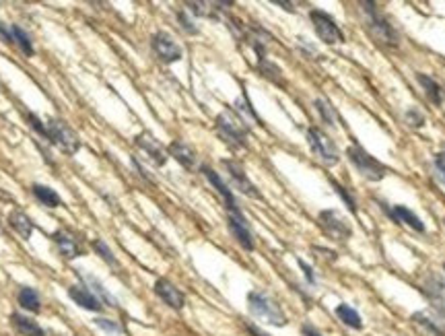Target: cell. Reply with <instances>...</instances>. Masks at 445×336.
I'll use <instances>...</instances> for the list:
<instances>
[{
    "label": "cell",
    "mask_w": 445,
    "mask_h": 336,
    "mask_svg": "<svg viewBox=\"0 0 445 336\" xmlns=\"http://www.w3.org/2000/svg\"><path fill=\"white\" fill-rule=\"evenodd\" d=\"M319 227L324 229V233L332 240H338V242H346L351 235H353V229L351 225L336 212V210H321L319 212Z\"/></svg>",
    "instance_id": "9"
},
{
    "label": "cell",
    "mask_w": 445,
    "mask_h": 336,
    "mask_svg": "<svg viewBox=\"0 0 445 336\" xmlns=\"http://www.w3.org/2000/svg\"><path fill=\"white\" fill-rule=\"evenodd\" d=\"M0 37L6 42V44H15L12 42V33H10V27H6L4 23H0Z\"/></svg>",
    "instance_id": "40"
},
{
    "label": "cell",
    "mask_w": 445,
    "mask_h": 336,
    "mask_svg": "<svg viewBox=\"0 0 445 336\" xmlns=\"http://www.w3.org/2000/svg\"><path fill=\"white\" fill-rule=\"evenodd\" d=\"M68 297L78 305V308H83V310H87V312H101L103 310V303L91 293V289L89 287H85V285H72V287H68Z\"/></svg>",
    "instance_id": "16"
},
{
    "label": "cell",
    "mask_w": 445,
    "mask_h": 336,
    "mask_svg": "<svg viewBox=\"0 0 445 336\" xmlns=\"http://www.w3.org/2000/svg\"><path fill=\"white\" fill-rule=\"evenodd\" d=\"M10 33H12V42L21 48V52L25 56H33L35 50H33V44H31V37L19 27V25H10Z\"/></svg>",
    "instance_id": "28"
},
{
    "label": "cell",
    "mask_w": 445,
    "mask_h": 336,
    "mask_svg": "<svg viewBox=\"0 0 445 336\" xmlns=\"http://www.w3.org/2000/svg\"><path fill=\"white\" fill-rule=\"evenodd\" d=\"M346 157L355 165V169L369 182H380L387 176V167L380 163L371 153H367L359 142H355L346 149Z\"/></svg>",
    "instance_id": "4"
},
{
    "label": "cell",
    "mask_w": 445,
    "mask_h": 336,
    "mask_svg": "<svg viewBox=\"0 0 445 336\" xmlns=\"http://www.w3.org/2000/svg\"><path fill=\"white\" fill-rule=\"evenodd\" d=\"M223 167L227 169V174H229L233 186H235L242 194H246V196H250V199H262L260 190L252 184V180L246 176V169H244V165H242L240 161L225 159V161H223Z\"/></svg>",
    "instance_id": "10"
},
{
    "label": "cell",
    "mask_w": 445,
    "mask_h": 336,
    "mask_svg": "<svg viewBox=\"0 0 445 336\" xmlns=\"http://www.w3.org/2000/svg\"><path fill=\"white\" fill-rule=\"evenodd\" d=\"M54 244L58 246L60 254H62L66 260H74L78 256H83V248L78 246V242L68 233V231H56L54 233Z\"/></svg>",
    "instance_id": "18"
},
{
    "label": "cell",
    "mask_w": 445,
    "mask_h": 336,
    "mask_svg": "<svg viewBox=\"0 0 445 336\" xmlns=\"http://www.w3.org/2000/svg\"><path fill=\"white\" fill-rule=\"evenodd\" d=\"M258 70H260V74H262L264 78H268V81H272V83H276V85H280V87L287 85V83H285V76H283V70L276 67L274 62H270L268 58H260V60H258Z\"/></svg>",
    "instance_id": "26"
},
{
    "label": "cell",
    "mask_w": 445,
    "mask_h": 336,
    "mask_svg": "<svg viewBox=\"0 0 445 336\" xmlns=\"http://www.w3.org/2000/svg\"><path fill=\"white\" fill-rule=\"evenodd\" d=\"M10 324L15 326V330H17L19 335L46 336V330H44V328H42L33 318H29V316H25V314H19V312L10 314Z\"/></svg>",
    "instance_id": "20"
},
{
    "label": "cell",
    "mask_w": 445,
    "mask_h": 336,
    "mask_svg": "<svg viewBox=\"0 0 445 336\" xmlns=\"http://www.w3.org/2000/svg\"><path fill=\"white\" fill-rule=\"evenodd\" d=\"M132 165L136 167V171H138V174H140V176H142V178H144V180L149 182V184H155V180H153V178L149 176V171H146V169H144V167H142V165L138 163V159H136V157H132Z\"/></svg>",
    "instance_id": "39"
},
{
    "label": "cell",
    "mask_w": 445,
    "mask_h": 336,
    "mask_svg": "<svg viewBox=\"0 0 445 336\" xmlns=\"http://www.w3.org/2000/svg\"><path fill=\"white\" fill-rule=\"evenodd\" d=\"M8 225L23 237V240H29L33 235V221L29 219V215L21 208H15L10 215H8Z\"/></svg>",
    "instance_id": "21"
},
{
    "label": "cell",
    "mask_w": 445,
    "mask_h": 336,
    "mask_svg": "<svg viewBox=\"0 0 445 336\" xmlns=\"http://www.w3.org/2000/svg\"><path fill=\"white\" fill-rule=\"evenodd\" d=\"M93 324H95L99 330H103L108 336H124V328H122L120 322H116V320H110V318H95Z\"/></svg>",
    "instance_id": "32"
},
{
    "label": "cell",
    "mask_w": 445,
    "mask_h": 336,
    "mask_svg": "<svg viewBox=\"0 0 445 336\" xmlns=\"http://www.w3.org/2000/svg\"><path fill=\"white\" fill-rule=\"evenodd\" d=\"M417 81H419V85L423 87V91H425L427 99H429L433 106H444V101H445L444 87H442L433 76L419 72V74H417Z\"/></svg>",
    "instance_id": "19"
},
{
    "label": "cell",
    "mask_w": 445,
    "mask_h": 336,
    "mask_svg": "<svg viewBox=\"0 0 445 336\" xmlns=\"http://www.w3.org/2000/svg\"><path fill=\"white\" fill-rule=\"evenodd\" d=\"M246 124H248V120H254L260 124V118H258V114L254 112V108H252V103L248 101V97L244 95V97H240L237 101H235V110H233Z\"/></svg>",
    "instance_id": "31"
},
{
    "label": "cell",
    "mask_w": 445,
    "mask_h": 336,
    "mask_svg": "<svg viewBox=\"0 0 445 336\" xmlns=\"http://www.w3.org/2000/svg\"><path fill=\"white\" fill-rule=\"evenodd\" d=\"M444 223H445V221H444Z\"/></svg>",
    "instance_id": "45"
},
{
    "label": "cell",
    "mask_w": 445,
    "mask_h": 336,
    "mask_svg": "<svg viewBox=\"0 0 445 336\" xmlns=\"http://www.w3.org/2000/svg\"><path fill=\"white\" fill-rule=\"evenodd\" d=\"M151 48L153 52L157 54V58L165 65H174V62H180L184 52L182 48L178 46V42L167 33V31H157L151 40Z\"/></svg>",
    "instance_id": "8"
},
{
    "label": "cell",
    "mask_w": 445,
    "mask_h": 336,
    "mask_svg": "<svg viewBox=\"0 0 445 336\" xmlns=\"http://www.w3.org/2000/svg\"><path fill=\"white\" fill-rule=\"evenodd\" d=\"M31 192L37 201L42 204H46L48 208H58L62 204V199L58 196V192L50 186H44V184H33L31 186Z\"/></svg>",
    "instance_id": "24"
},
{
    "label": "cell",
    "mask_w": 445,
    "mask_h": 336,
    "mask_svg": "<svg viewBox=\"0 0 445 336\" xmlns=\"http://www.w3.org/2000/svg\"><path fill=\"white\" fill-rule=\"evenodd\" d=\"M336 316H338V320H340L344 326H349V328H353V330H361V328H363V320H361L359 312H357L355 308H351L349 303H340V305L336 308Z\"/></svg>",
    "instance_id": "25"
},
{
    "label": "cell",
    "mask_w": 445,
    "mask_h": 336,
    "mask_svg": "<svg viewBox=\"0 0 445 336\" xmlns=\"http://www.w3.org/2000/svg\"><path fill=\"white\" fill-rule=\"evenodd\" d=\"M134 142H136V146L142 149L157 165H165V163H167V155H169L167 149H165L155 136L151 135V133H140V135H136Z\"/></svg>",
    "instance_id": "14"
},
{
    "label": "cell",
    "mask_w": 445,
    "mask_h": 336,
    "mask_svg": "<svg viewBox=\"0 0 445 336\" xmlns=\"http://www.w3.org/2000/svg\"><path fill=\"white\" fill-rule=\"evenodd\" d=\"M178 21H180V25H182V29L186 31V33H190V35H196L200 29L194 25V21L190 19V15H188V10H178Z\"/></svg>",
    "instance_id": "35"
},
{
    "label": "cell",
    "mask_w": 445,
    "mask_h": 336,
    "mask_svg": "<svg viewBox=\"0 0 445 336\" xmlns=\"http://www.w3.org/2000/svg\"><path fill=\"white\" fill-rule=\"evenodd\" d=\"M83 280L89 285V289H91V293L103 303V305H108V308H118V299L106 289V285L99 280V278H95L93 274H87V272H83Z\"/></svg>",
    "instance_id": "22"
},
{
    "label": "cell",
    "mask_w": 445,
    "mask_h": 336,
    "mask_svg": "<svg viewBox=\"0 0 445 336\" xmlns=\"http://www.w3.org/2000/svg\"><path fill=\"white\" fill-rule=\"evenodd\" d=\"M17 301H19V305H21L23 310H27V312L37 314V312L42 310V297H40V293H37L33 287H21V289H19V295H17Z\"/></svg>",
    "instance_id": "23"
},
{
    "label": "cell",
    "mask_w": 445,
    "mask_h": 336,
    "mask_svg": "<svg viewBox=\"0 0 445 336\" xmlns=\"http://www.w3.org/2000/svg\"><path fill=\"white\" fill-rule=\"evenodd\" d=\"M330 184H332V188L336 190V194L342 199V202H344V204L351 208V212H357V201H355V196H353V194H351V192H349L344 186H340L336 180H330Z\"/></svg>",
    "instance_id": "33"
},
{
    "label": "cell",
    "mask_w": 445,
    "mask_h": 336,
    "mask_svg": "<svg viewBox=\"0 0 445 336\" xmlns=\"http://www.w3.org/2000/svg\"><path fill=\"white\" fill-rule=\"evenodd\" d=\"M248 310L254 318L270 324V326L283 328L289 324V318L283 312V308L264 291H250L248 293Z\"/></svg>",
    "instance_id": "1"
},
{
    "label": "cell",
    "mask_w": 445,
    "mask_h": 336,
    "mask_svg": "<svg viewBox=\"0 0 445 336\" xmlns=\"http://www.w3.org/2000/svg\"><path fill=\"white\" fill-rule=\"evenodd\" d=\"M412 322L414 324H419L421 328H425L429 335L433 336H445V328L444 326H439L433 318H429L427 314H423V312H417V314H412Z\"/></svg>",
    "instance_id": "29"
},
{
    "label": "cell",
    "mask_w": 445,
    "mask_h": 336,
    "mask_svg": "<svg viewBox=\"0 0 445 336\" xmlns=\"http://www.w3.org/2000/svg\"><path fill=\"white\" fill-rule=\"evenodd\" d=\"M276 4H278V6H285V10H289V12H295V10L291 8L293 4H289V2H283V0H276Z\"/></svg>",
    "instance_id": "44"
},
{
    "label": "cell",
    "mask_w": 445,
    "mask_h": 336,
    "mask_svg": "<svg viewBox=\"0 0 445 336\" xmlns=\"http://www.w3.org/2000/svg\"><path fill=\"white\" fill-rule=\"evenodd\" d=\"M297 264L301 267V270H303V274H305V280L310 283V285H318V278H316V272H314V269L305 262V260H297Z\"/></svg>",
    "instance_id": "38"
},
{
    "label": "cell",
    "mask_w": 445,
    "mask_h": 336,
    "mask_svg": "<svg viewBox=\"0 0 445 336\" xmlns=\"http://www.w3.org/2000/svg\"><path fill=\"white\" fill-rule=\"evenodd\" d=\"M27 120H29V124H31V128L37 133L40 136H44V138H48V133H46V124L35 116V114H27Z\"/></svg>",
    "instance_id": "37"
},
{
    "label": "cell",
    "mask_w": 445,
    "mask_h": 336,
    "mask_svg": "<svg viewBox=\"0 0 445 336\" xmlns=\"http://www.w3.org/2000/svg\"><path fill=\"white\" fill-rule=\"evenodd\" d=\"M155 293L171 310H184V305H186V295L171 280H167V278H159L155 283Z\"/></svg>",
    "instance_id": "13"
},
{
    "label": "cell",
    "mask_w": 445,
    "mask_h": 336,
    "mask_svg": "<svg viewBox=\"0 0 445 336\" xmlns=\"http://www.w3.org/2000/svg\"><path fill=\"white\" fill-rule=\"evenodd\" d=\"M380 206L394 223H400V225H406V227H410V229H414L419 233H425V223L408 206H402V204H394L392 206V204H385V202H380Z\"/></svg>",
    "instance_id": "11"
},
{
    "label": "cell",
    "mask_w": 445,
    "mask_h": 336,
    "mask_svg": "<svg viewBox=\"0 0 445 336\" xmlns=\"http://www.w3.org/2000/svg\"><path fill=\"white\" fill-rule=\"evenodd\" d=\"M301 330H303V336H321V333H319L318 328H314L312 324H305Z\"/></svg>",
    "instance_id": "43"
},
{
    "label": "cell",
    "mask_w": 445,
    "mask_h": 336,
    "mask_svg": "<svg viewBox=\"0 0 445 336\" xmlns=\"http://www.w3.org/2000/svg\"><path fill=\"white\" fill-rule=\"evenodd\" d=\"M314 108L318 110V114L321 116V120H324L326 124L336 126V124L340 122V116H338V112L334 110V106H332L330 101H326V99H316V101H314Z\"/></svg>",
    "instance_id": "27"
},
{
    "label": "cell",
    "mask_w": 445,
    "mask_h": 336,
    "mask_svg": "<svg viewBox=\"0 0 445 336\" xmlns=\"http://www.w3.org/2000/svg\"><path fill=\"white\" fill-rule=\"evenodd\" d=\"M310 19H312V23H314L316 35H318L324 44H328V46L344 44V33H342V29L338 27V23L332 19V15L319 10V8H314V10H310Z\"/></svg>",
    "instance_id": "7"
},
{
    "label": "cell",
    "mask_w": 445,
    "mask_h": 336,
    "mask_svg": "<svg viewBox=\"0 0 445 336\" xmlns=\"http://www.w3.org/2000/svg\"><path fill=\"white\" fill-rule=\"evenodd\" d=\"M202 169V174H204V178L210 182V186L223 196V201L227 204V208H229V212H242L240 210V206H237V202H235V196H233V192H231V188L223 182V178L215 171V169H210L208 165H202L200 167Z\"/></svg>",
    "instance_id": "15"
},
{
    "label": "cell",
    "mask_w": 445,
    "mask_h": 336,
    "mask_svg": "<svg viewBox=\"0 0 445 336\" xmlns=\"http://www.w3.org/2000/svg\"><path fill=\"white\" fill-rule=\"evenodd\" d=\"M227 227H229L231 235L237 240V244H240L244 250H248V252L254 250V235H252V231H250V227H248V221H246V217H244L242 212H229V217H227Z\"/></svg>",
    "instance_id": "12"
},
{
    "label": "cell",
    "mask_w": 445,
    "mask_h": 336,
    "mask_svg": "<svg viewBox=\"0 0 445 336\" xmlns=\"http://www.w3.org/2000/svg\"><path fill=\"white\" fill-rule=\"evenodd\" d=\"M308 144H310V149L314 151V155L318 157L324 165H328V167L338 165V161H340L338 146L334 144V140L326 135L324 131H319L316 126L308 128Z\"/></svg>",
    "instance_id": "6"
},
{
    "label": "cell",
    "mask_w": 445,
    "mask_h": 336,
    "mask_svg": "<svg viewBox=\"0 0 445 336\" xmlns=\"http://www.w3.org/2000/svg\"><path fill=\"white\" fill-rule=\"evenodd\" d=\"M433 167H435V176L439 178V182L445 186V151L437 153L433 159Z\"/></svg>",
    "instance_id": "36"
},
{
    "label": "cell",
    "mask_w": 445,
    "mask_h": 336,
    "mask_svg": "<svg viewBox=\"0 0 445 336\" xmlns=\"http://www.w3.org/2000/svg\"><path fill=\"white\" fill-rule=\"evenodd\" d=\"M46 133H48V138L54 146H58L62 151L64 155H74L78 153L81 149V138L78 135L64 122V120H58V118H50L46 122Z\"/></svg>",
    "instance_id": "5"
},
{
    "label": "cell",
    "mask_w": 445,
    "mask_h": 336,
    "mask_svg": "<svg viewBox=\"0 0 445 336\" xmlns=\"http://www.w3.org/2000/svg\"><path fill=\"white\" fill-rule=\"evenodd\" d=\"M167 153H169V157H174L186 169H192L196 165V151L192 149L188 142H184V140H174L167 146Z\"/></svg>",
    "instance_id": "17"
},
{
    "label": "cell",
    "mask_w": 445,
    "mask_h": 336,
    "mask_svg": "<svg viewBox=\"0 0 445 336\" xmlns=\"http://www.w3.org/2000/svg\"><path fill=\"white\" fill-rule=\"evenodd\" d=\"M93 250L101 256V260L106 262V264H110V267H114V269H120V262H118V258L114 256V252L110 250V246L103 242V240H99V237H95L93 240Z\"/></svg>",
    "instance_id": "30"
},
{
    "label": "cell",
    "mask_w": 445,
    "mask_h": 336,
    "mask_svg": "<svg viewBox=\"0 0 445 336\" xmlns=\"http://www.w3.org/2000/svg\"><path fill=\"white\" fill-rule=\"evenodd\" d=\"M359 6H361L363 12L367 15V29H369L371 37H373L378 44L389 46V48H398V44H400L398 31L387 23V19H383L382 15L378 12L376 4H373V2H359Z\"/></svg>",
    "instance_id": "3"
},
{
    "label": "cell",
    "mask_w": 445,
    "mask_h": 336,
    "mask_svg": "<svg viewBox=\"0 0 445 336\" xmlns=\"http://www.w3.org/2000/svg\"><path fill=\"white\" fill-rule=\"evenodd\" d=\"M314 252H318V254H324L328 260H336L338 258V254L336 252H332V250H324V248H314Z\"/></svg>",
    "instance_id": "42"
},
{
    "label": "cell",
    "mask_w": 445,
    "mask_h": 336,
    "mask_svg": "<svg viewBox=\"0 0 445 336\" xmlns=\"http://www.w3.org/2000/svg\"><path fill=\"white\" fill-rule=\"evenodd\" d=\"M404 120H406V124H408L410 128H423V126H425V116H423V112H421L419 108L406 110Z\"/></svg>",
    "instance_id": "34"
},
{
    "label": "cell",
    "mask_w": 445,
    "mask_h": 336,
    "mask_svg": "<svg viewBox=\"0 0 445 336\" xmlns=\"http://www.w3.org/2000/svg\"><path fill=\"white\" fill-rule=\"evenodd\" d=\"M246 328H248V333L252 336H270L268 333H264L260 326H255V324H246Z\"/></svg>",
    "instance_id": "41"
},
{
    "label": "cell",
    "mask_w": 445,
    "mask_h": 336,
    "mask_svg": "<svg viewBox=\"0 0 445 336\" xmlns=\"http://www.w3.org/2000/svg\"><path fill=\"white\" fill-rule=\"evenodd\" d=\"M215 124H217V131H219L221 138L227 144H231L233 149H246L248 146V133H250V128H248V124L235 112L227 110V112L219 114L217 120H215Z\"/></svg>",
    "instance_id": "2"
}]
</instances>
